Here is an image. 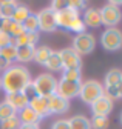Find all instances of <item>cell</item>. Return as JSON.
I'll use <instances>...</instances> for the list:
<instances>
[{
	"label": "cell",
	"instance_id": "obj_1",
	"mask_svg": "<svg viewBox=\"0 0 122 129\" xmlns=\"http://www.w3.org/2000/svg\"><path fill=\"white\" fill-rule=\"evenodd\" d=\"M0 82H2V89L6 94L20 92L31 85V74L22 64H12L0 77Z\"/></svg>",
	"mask_w": 122,
	"mask_h": 129
},
{
	"label": "cell",
	"instance_id": "obj_2",
	"mask_svg": "<svg viewBox=\"0 0 122 129\" xmlns=\"http://www.w3.org/2000/svg\"><path fill=\"white\" fill-rule=\"evenodd\" d=\"M34 94L40 95V97H51L56 94V88H57V80L54 75L51 74H40L36 77L34 82H31Z\"/></svg>",
	"mask_w": 122,
	"mask_h": 129
},
{
	"label": "cell",
	"instance_id": "obj_3",
	"mask_svg": "<svg viewBox=\"0 0 122 129\" xmlns=\"http://www.w3.org/2000/svg\"><path fill=\"white\" fill-rule=\"evenodd\" d=\"M104 94H105V89H104V86L97 82V80H87V82L80 83L79 97H80V100L84 103H87V105L94 103Z\"/></svg>",
	"mask_w": 122,
	"mask_h": 129
},
{
	"label": "cell",
	"instance_id": "obj_4",
	"mask_svg": "<svg viewBox=\"0 0 122 129\" xmlns=\"http://www.w3.org/2000/svg\"><path fill=\"white\" fill-rule=\"evenodd\" d=\"M100 45L107 51H117L122 48V31L117 28H107L100 36Z\"/></svg>",
	"mask_w": 122,
	"mask_h": 129
},
{
	"label": "cell",
	"instance_id": "obj_5",
	"mask_svg": "<svg viewBox=\"0 0 122 129\" xmlns=\"http://www.w3.org/2000/svg\"><path fill=\"white\" fill-rule=\"evenodd\" d=\"M96 46V39L94 36L88 34V32H82V34H77L73 40V49L77 52L79 55H87L91 51L94 49Z\"/></svg>",
	"mask_w": 122,
	"mask_h": 129
},
{
	"label": "cell",
	"instance_id": "obj_6",
	"mask_svg": "<svg viewBox=\"0 0 122 129\" xmlns=\"http://www.w3.org/2000/svg\"><path fill=\"white\" fill-rule=\"evenodd\" d=\"M37 17V25H39V29L43 31V32H54L57 29V25H56V12L48 6V8H43L42 11H39L36 14Z\"/></svg>",
	"mask_w": 122,
	"mask_h": 129
},
{
	"label": "cell",
	"instance_id": "obj_7",
	"mask_svg": "<svg viewBox=\"0 0 122 129\" xmlns=\"http://www.w3.org/2000/svg\"><path fill=\"white\" fill-rule=\"evenodd\" d=\"M79 91H80V82H70V80L62 78L60 82H57L56 95L70 102V99H74L79 95Z\"/></svg>",
	"mask_w": 122,
	"mask_h": 129
},
{
	"label": "cell",
	"instance_id": "obj_8",
	"mask_svg": "<svg viewBox=\"0 0 122 129\" xmlns=\"http://www.w3.org/2000/svg\"><path fill=\"white\" fill-rule=\"evenodd\" d=\"M100 19H102V23L107 25V28H116V25L122 19V12L119 8L107 3L105 6L100 8Z\"/></svg>",
	"mask_w": 122,
	"mask_h": 129
},
{
	"label": "cell",
	"instance_id": "obj_9",
	"mask_svg": "<svg viewBox=\"0 0 122 129\" xmlns=\"http://www.w3.org/2000/svg\"><path fill=\"white\" fill-rule=\"evenodd\" d=\"M60 60H62V68L64 71L67 69H80L82 61H80V55L76 52L73 48H65V49L59 51Z\"/></svg>",
	"mask_w": 122,
	"mask_h": 129
},
{
	"label": "cell",
	"instance_id": "obj_10",
	"mask_svg": "<svg viewBox=\"0 0 122 129\" xmlns=\"http://www.w3.org/2000/svg\"><path fill=\"white\" fill-rule=\"evenodd\" d=\"M91 112H93V115H102V117H108V114L113 111V100L110 97H107L105 94L102 97L91 103Z\"/></svg>",
	"mask_w": 122,
	"mask_h": 129
},
{
	"label": "cell",
	"instance_id": "obj_11",
	"mask_svg": "<svg viewBox=\"0 0 122 129\" xmlns=\"http://www.w3.org/2000/svg\"><path fill=\"white\" fill-rule=\"evenodd\" d=\"M28 106L31 108L40 118L51 115V114H50V106H48V97L33 95L31 99H29V102H28Z\"/></svg>",
	"mask_w": 122,
	"mask_h": 129
},
{
	"label": "cell",
	"instance_id": "obj_12",
	"mask_svg": "<svg viewBox=\"0 0 122 129\" xmlns=\"http://www.w3.org/2000/svg\"><path fill=\"white\" fill-rule=\"evenodd\" d=\"M76 17H79L77 11H74L71 8H65L62 11L56 12V25H57V28H64V29L70 31V26Z\"/></svg>",
	"mask_w": 122,
	"mask_h": 129
},
{
	"label": "cell",
	"instance_id": "obj_13",
	"mask_svg": "<svg viewBox=\"0 0 122 129\" xmlns=\"http://www.w3.org/2000/svg\"><path fill=\"white\" fill-rule=\"evenodd\" d=\"M6 103H9L16 111H22L23 108L28 106V102H29V97L25 94V91H20V92H12V94H6Z\"/></svg>",
	"mask_w": 122,
	"mask_h": 129
},
{
	"label": "cell",
	"instance_id": "obj_14",
	"mask_svg": "<svg viewBox=\"0 0 122 129\" xmlns=\"http://www.w3.org/2000/svg\"><path fill=\"white\" fill-rule=\"evenodd\" d=\"M48 106H50V114H65L70 108V102L54 94L48 97Z\"/></svg>",
	"mask_w": 122,
	"mask_h": 129
},
{
	"label": "cell",
	"instance_id": "obj_15",
	"mask_svg": "<svg viewBox=\"0 0 122 129\" xmlns=\"http://www.w3.org/2000/svg\"><path fill=\"white\" fill-rule=\"evenodd\" d=\"M84 23L85 26H91V28H97L102 25V19H100V9L97 8H87L84 12Z\"/></svg>",
	"mask_w": 122,
	"mask_h": 129
},
{
	"label": "cell",
	"instance_id": "obj_16",
	"mask_svg": "<svg viewBox=\"0 0 122 129\" xmlns=\"http://www.w3.org/2000/svg\"><path fill=\"white\" fill-rule=\"evenodd\" d=\"M37 42H39V32H29V31H23L17 39L12 40L16 46H34Z\"/></svg>",
	"mask_w": 122,
	"mask_h": 129
},
{
	"label": "cell",
	"instance_id": "obj_17",
	"mask_svg": "<svg viewBox=\"0 0 122 129\" xmlns=\"http://www.w3.org/2000/svg\"><path fill=\"white\" fill-rule=\"evenodd\" d=\"M19 112H20V114H19L17 117H19V120H20L22 124H39V121L42 120L29 106L23 108V109L19 111Z\"/></svg>",
	"mask_w": 122,
	"mask_h": 129
},
{
	"label": "cell",
	"instance_id": "obj_18",
	"mask_svg": "<svg viewBox=\"0 0 122 129\" xmlns=\"http://www.w3.org/2000/svg\"><path fill=\"white\" fill-rule=\"evenodd\" d=\"M122 80V71L120 69H110L105 75V82H104V89H113L119 85Z\"/></svg>",
	"mask_w": 122,
	"mask_h": 129
},
{
	"label": "cell",
	"instance_id": "obj_19",
	"mask_svg": "<svg viewBox=\"0 0 122 129\" xmlns=\"http://www.w3.org/2000/svg\"><path fill=\"white\" fill-rule=\"evenodd\" d=\"M19 6L17 2L14 0H2L0 2V17L2 19H12V14Z\"/></svg>",
	"mask_w": 122,
	"mask_h": 129
},
{
	"label": "cell",
	"instance_id": "obj_20",
	"mask_svg": "<svg viewBox=\"0 0 122 129\" xmlns=\"http://www.w3.org/2000/svg\"><path fill=\"white\" fill-rule=\"evenodd\" d=\"M33 57H34V46H17L16 60L25 63V61H31Z\"/></svg>",
	"mask_w": 122,
	"mask_h": 129
},
{
	"label": "cell",
	"instance_id": "obj_21",
	"mask_svg": "<svg viewBox=\"0 0 122 129\" xmlns=\"http://www.w3.org/2000/svg\"><path fill=\"white\" fill-rule=\"evenodd\" d=\"M70 129H91L90 120L85 115H74L68 120Z\"/></svg>",
	"mask_w": 122,
	"mask_h": 129
},
{
	"label": "cell",
	"instance_id": "obj_22",
	"mask_svg": "<svg viewBox=\"0 0 122 129\" xmlns=\"http://www.w3.org/2000/svg\"><path fill=\"white\" fill-rule=\"evenodd\" d=\"M45 66H47L50 71H62V60H60V55L57 51H51L47 63H45Z\"/></svg>",
	"mask_w": 122,
	"mask_h": 129
},
{
	"label": "cell",
	"instance_id": "obj_23",
	"mask_svg": "<svg viewBox=\"0 0 122 129\" xmlns=\"http://www.w3.org/2000/svg\"><path fill=\"white\" fill-rule=\"evenodd\" d=\"M51 48H48V46H39V48H34V57H33V60H36L37 63H40V64H45L47 63V60H48V57H50V54H51Z\"/></svg>",
	"mask_w": 122,
	"mask_h": 129
},
{
	"label": "cell",
	"instance_id": "obj_24",
	"mask_svg": "<svg viewBox=\"0 0 122 129\" xmlns=\"http://www.w3.org/2000/svg\"><path fill=\"white\" fill-rule=\"evenodd\" d=\"M29 14H31V11H29L28 6L19 5V6L16 8V11H14V14H12V20L16 22V23H20V25H22V23L29 17Z\"/></svg>",
	"mask_w": 122,
	"mask_h": 129
},
{
	"label": "cell",
	"instance_id": "obj_25",
	"mask_svg": "<svg viewBox=\"0 0 122 129\" xmlns=\"http://www.w3.org/2000/svg\"><path fill=\"white\" fill-rule=\"evenodd\" d=\"M14 115H17V111L9 103H6V102L0 103V121H3V120H6L9 117H14Z\"/></svg>",
	"mask_w": 122,
	"mask_h": 129
},
{
	"label": "cell",
	"instance_id": "obj_26",
	"mask_svg": "<svg viewBox=\"0 0 122 129\" xmlns=\"http://www.w3.org/2000/svg\"><path fill=\"white\" fill-rule=\"evenodd\" d=\"M91 129H107L110 124L108 117H102V115H93V118L90 120Z\"/></svg>",
	"mask_w": 122,
	"mask_h": 129
},
{
	"label": "cell",
	"instance_id": "obj_27",
	"mask_svg": "<svg viewBox=\"0 0 122 129\" xmlns=\"http://www.w3.org/2000/svg\"><path fill=\"white\" fill-rule=\"evenodd\" d=\"M0 55H2L3 58H6L8 61H12V60H16V55H17V46L11 43L5 48H2L0 49Z\"/></svg>",
	"mask_w": 122,
	"mask_h": 129
},
{
	"label": "cell",
	"instance_id": "obj_28",
	"mask_svg": "<svg viewBox=\"0 0 122 129\" xmlns=\"http://www.w3.org/2000/svg\"><path fill=\"white\" fill-rule=\"evenodd\" d=\"M23 29L25 31H29V32H39V25H37V17H36V14H29V17L22 23Z\"/></svg>",
	"mask_w": 122,
	"mask_h": 129
},
{
	"label": "cell",
	"instance_id": "obj_29",
	"mask_svg": "<svg viewBox=\"0 0 122 129\" xmlns=\"http://www.w3.org/2000/svg\"><path fill=\"white\" fill-rule=\"evenodd\" d=\"M20 124L22 123H20V120H19L17 115L9 117V118H6L3 121H0V127H2V129H19Z\"/></svg>",
	"mask_w": 122,
	"mask_h": 129
},
{
	"label": "cell",
	"instance_id": "obj_30",
	"mask_svg": "<svg viewBox=\"0 0 122 129\" xmlns=\"http://www.w3.org/2000/svg\"><path fill=\"white\" fill-rule=\"evenodd\" d=\"M62 78L70 82H80V69H67L64 71Z\"/></svg>",
	"mask_w": 122,
	"mask_h": 129
},
{
	"label": "cell",
	"instance_id": "obj_31",
	"mask_svg": "<svg viewBox=\"0 0 122 129\" xmlns=\"http://www.w3.org/2000/svg\"><path fill=\"white\" fill-rule=\"evenodd\" d=\"M85 23H84V20L80 19V17H76L74 20H73V23H71V26H70V31H73V32H76V34H82V32H85Z\"/></svg>",
	"mask_w": 122,
	"mask_h": 129
},
{
	"label": "cell",
	"instance_id": "obj_32",
	"mask_svg": "<svg viewBox=\"0 0 122 129\" xmlns=\"http://www.w3.org/2000/svg\"><path fill=\"white\" fill-rule=\"evenodd\" d=\"M107 97H110V99H122V80L119 82V85L113 89H107Z\"/></svg>",
	"mask_w": 122,
	"mask_h": 129
},
{
	"label": "cell",
	"instance_id": "obj_33",
	"mask_svg": "<svg viewBox=\"0 0 122 129\" xmlns=\"http://www.w3.org/2000/svg\"><path fill=\"white\" fill-rule=\"evenodd\" d=\"M14 23H16V22H14L12 19H3V20H2V26H0V31L9 36V34H11V29H12V26H14Z\"/></svg>",
	"mask_w": 122,
	"mask_h": 129
},
{
	"label": "cell",
	"instance_id": "obj_34",
	"mask_svg": "<svg viewBox=\"0 0 122 129\" xmlns=\"http://www.w3.org/2000/svg\"><path fill=\"white\" fill-rule=\"evenodd\" d=\"M50 8H51L54 12H59V11H62V9L68 8V2H65V0H53Z\"/></svg>",
	"mask_w": 122,
	"mask_h": 129
},
{
	"label": "cell",
	"instance_id": "obj_35",
	"mask_svg": "<svg viewBox=\"0 0 122 129\" xmlns=\"http://www.w3.org/2000/svg\"><path fill=\"white\" fill-rule=\"evenodd\" d=\"M68 8H71V9H74V11L80 12L82 9L87 8V5H85V2H80V0H70V2H68Z\"/></svg>",
	"mask_w": 122,
	"mask_h": 129
},
{
	"label": "cell",
	"instance_id": "obj_36",
	"mask_svg": "<svg viewBox=\"0 0 122 129\" xmlns=\"http://www.w3.org/2000/svg\"><path fill=\"white\" fill-rule=\"evenodd\" d=\"M11 43H12V39L8 34H5V32L0 31V49L5 48V46H8V45H11Z\"/></svg>",
	"mask_w": 122,
	"mask_h": 129
},
{
	"label": "cell",
	"instance_id": "obj_37",
	"mask_svg": "<svg viewBox=\"0 0 122 129\" xmlns=\"http://www.w3.org/2000/svg\"><path fill=\"white\" fill-rule=\"evenodd\" d=\"M51 129H70V123L68 120H57L53 123Z\"/></svg>",
	"mask_w": 122,
	"mask_h": 129
},
{
	"label": "cell",
	"instance_id": "obj_38",
	"mask_svg": "<svg viewBox=\"0 0 122 129\" xmlns=\"http://www.w3.org/2000/svg\"><path fill=\"white\" fill-rule=\"evenodd\" d=\"M9 66H11V61H8L6 58H3L0 55V71H6Z\"/></svg>",
	"mask_w": 122,
	"mask_h": 129
},
{
	"label": "cell",
	"instance_id": "obj_39",
	"mask_svg": "<svg viewBox=\"0 0 122 129\" xmlns=\"http://www.w3.org/2000/svg\"><path fill=\"white\" fill-rule=\"evenodd\" d=\"M19 129H40L39 124H20Z\"/></svg>",
	"mask_w": 122,
	"mask_h": 129
},
{
	"label": "cell",
	"instance_id": "obj_40",
	"mask_svg": "<svg viewBox=\"0 0 122 129\" xmlns=\"http://www.w3.org/2000/svg\"><path fill=\"white\" fill-rule=\"evenodd\" d=\"M120 124H122V112H120Z\"/></svg>",
	"mask_w": 122,
	"mask_h": 129
},
{
	"label": "cell",
	"instance_id": "obj_41",
	"mask_svg": "<svg viewBox=\"0 0 122 129\" xmlns=\"http://www.w3.org/2000/svg\"><path fill=\"white\" fill-rule=\"evenodd\" d=\"M2 20H3V19H2V17H0V26H2Z\"/></svg>",
	"mask_w": 122,
	"mask_h": 129
},
{
	"label": "cell",
	"instance_id": "obj_42",
	"mask_svg": "<svg viewBox=\"0 0 122 129\" xmlns=\"http://www.w3.org/2000/svg\"><path fill=\"white\" fill-rule=\"evenodd\" d=\"M0 89H2V82H0Z\"/></svg>",
	"mask_w": 122,
	"mask_h": 129
}]
</instances>
